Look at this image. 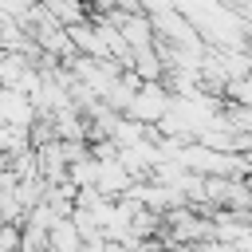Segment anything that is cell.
<instances>
[{"instance_id":"1","label":"cell","mask_w":252,"mask_h":252,"mask_svg":"<svg viewBox=\"0 0 252 252\" xmlns=\"http://www.w3.org/2000/svg\"><path fill=\"white\" fill-rule=\"evenodd\" d=\"M173 102H177V98H173V91L165 87V79H161V83H142L126 114H130V118H142V122L154 126V122H161V118L173 110Z\"/></svg>"},{"instance_id":"2","label":"cell","mask_w":252,"mask_h":252,"mask_svg":"<svg viewBox=\"0 0 252 252\" xmlns=\"http://www.w3.org/2000/svg\"><path fill=\"white\" fill-rule=\"evenodd\" d=\"M47 244H51V252H83V248H87V236H83V228L75 224V217H59V220L47 228Z\"/></svg>"}]
</instances>
